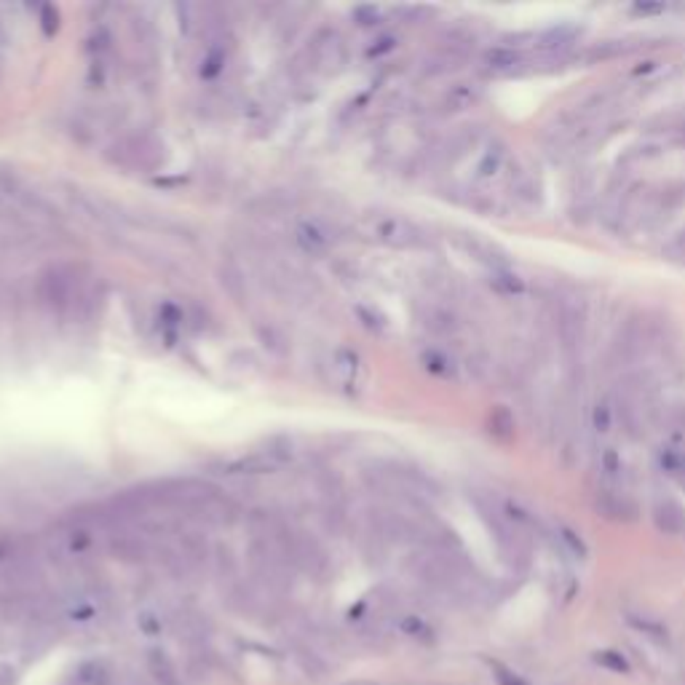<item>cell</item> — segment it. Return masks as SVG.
I'll list each match as a JSON object with an SVG mask.
<instances>
[{"label":"cell","mask_w":685,"mask_h":685,"mask_svg":"<svg viewBox=\"0 0 685 685\" xmlns=\"http://www.w3.org/2000/svg\"><path fill=\"white\" fill-rule=\"evenodd\" d=\"M40 303L59 316H75L92 303V292L78 266H54L38 281Z\"/></svg>","instance_id":"obj_1"},{"label":"cell","mask_w":685,"mask_h":685,"mask_svg":"<svg viewBox=\"0 0 685 685\" xmlns=\"http://www.w3.org/2000/svg\"><path fill=\"white\" fill-rule=\"evenodd\" d=\"M367 231L378 244H386L391 250H423L431 244L428 233L417 223L400 215H378L367 220Z\"/></svg>","instance_id":"obj_2"},{"label":"cell","mask_w":685,"mask_h":685,"mask_svg":"<svg viewBox=\"0 0 685 685\" xmlns=\"http://www.w3.org/2000/svg\"><path fill=\"white\" fill-rule=\"evenodd\" d=\"M305 59H308V67L313 73H338L346 67L348 62V46H346V38L332 30V27H321L313 32V38L308 40L305 46Z\"/></svg>","instance_id":"obj_3"},{"label":"cell","mask_w":685,"mask_h":685,"mask_svg":"<svg viewBox=\"0 0 685 685\" xmlns=\"http://www.w3.org/2000/svg\"><path fill=\"white\" fill-rule=\"evenodd\" d=\"M163 147H161V142L153 137V135H129V137H124L121 142H116L113 147H110V153H108V158L116 163V166H121V169H135V171H147V169H153V166H158V161H161V153Z\"/></svg>","instance_id":"obj_4"},{"label":"cell","mask_w":685,"mask_h":685,"mask_svg":"<svg viewBox=\"0 0 685 685\" xmlns=\"http://www.w3.org/2000/svg\"><path fill=\"white\" fill-rule=\"evenodd\" d=\"M594 512L610 523H635L640 509L624 482H605L594 490Z\"/></svg>","instance_id":"obj_5"},{"label":"cell","mask_w":685,"mask_h":685,"mask_svg":"<svg viewBox=\"0 0 685 685\" xmlns=\"http://www.w3.org/2000/svg\"><path fill=\"white\" fill-rule=\"evenodd\" d=\"M554 332H557L562 354L567 359H575L584 340H586V308H584V303H575V300L562 303L557 316H554Z\"/></svg>","instance_id":"obj_6"},{"label":"cell","mask_w":685,"mask_h":685,"mask_svg":"<svg viewBox=\"0 0 685 685\" xmlns=\"http://www.w3.org/2000/svg\"><path fill=\"white\" fill-rule=\"evenodd\" d=\"M651 340H654L651 324L643 316H629L624 321V327L619 329V338L613 340L610 354L616 356L619 364H632L643 356V351Z\"/></svg>","instance_id":"obj_7"},{"label":"cell","mask_w":685,"mask_h":685,"mask_svg":"<svg viewBox=\"0 0 685 685\" xmlns=\"http://www.w3.org/2000/svg\"><path fill=\"white\" fill-rule=\"evenodd\" d=\"M294 242L305 255H327L338 244V231L327 220H303L294 228Z\"/></svg>","instance_id":"obj_8"},{"label":"cell","mask_w":685,"mask_h":685,"mask_svg":"<svg viewBox=\"0 0 685 685\" xmlns=\"http://www.w3.org/2000/svg\"><path fill=\"white\" fill-rule=\"evenodd\" d=\"M415 313H417V321H420L431 335L444 338V335H455V332L461 329L458 313H455V311L450 308V303H444V300H426V303H420V305L415 308Z\"/></svg>","instance_id":"obj_9"},{"label":"cell","mask_w":685,"mask_h":685,"mask_svg":"<svg viewBox=\"0 0 685 685\" xmlns=\"http://www.w3.org/2000/svg\"><path fill=\"white\" fill-rule=\"evenodd\" d=\"M651 517H654V525L667 536H683L685 533V509L681 506V501H675L670 496H659L654 501Z\"/></svg>","instance_id":"obj_10"},{"label":"cell","mask_w":685,"mask_h":685,"mask_svg":"<svg viewBox=\"0 0 685 685\" xmlns=\"http://www.w3.org/2000/svg\"><path fill=\"white\" fill-rule=\"evenodd\" d=\"M479 142H482L479 127H463L461 132H455L452 137L444 142V147L439 150V155H442L444 163H452V161L463 158V155H469Z\"/></svg>","instance_id":"obj_11"},{"label":"cell","mask_w":685,"mask_h":685,"mask_svg":"<svg viewBox=\"0 0 685 685\" xmlns=\"http://www.w3.org/2000/svg\"><path fill=\"white\" fill-rule=\"evenodd\" d=\"M420 364L426 373H431L434 378H442V381H452L458 375V362L444 348H423Z\"/></svg>","instance_id":"obj_12"},{"label":"cell","mask_w":685,"mask_h":685,"mask_svg":"<svg viewBox=\"0 0 685 685\" xmlns=\"http://www.w3.org/2000/svg\"><path fill=\"white\" fill-rule=\"evenodd\" d=\"M485 65L490 67V70H496V73H514L520 65H523V51L520 48H514L512 43H504V46H493V48H487L485 51Z\"/></svg>","instance_id":"obj_13"},{"label":"cell","mask_w":685,"mask_h":685,"mask_svg":"<svg viewBox=\"0 0 685 685\" xmlns=\"http://www.w3.org/2000/svg\"><path fill=\"white\" fill-rule=\"evenodd\" d=\"M329 367L338 386H354L359 375V356L348 348H338L329 359Z\"/></svg>","instance_id":"obj_14"},{"label":"cell","mask_w":685,"mask_h":685,"mask_svg":"<svg viewBox=\"0 0 685 685\" xmlns=\"http://www.w3.org/2000/svg\"><path fill=\"white\" fill-rule=\"evenodd\" d=\"M592 428L600 434V436H608L613 428H616V397L608 394L602 397L594 410H592Z\"/></svg>","instance_id":"obj_15"},{"label":"cell","mask_w":685,"mask_h":685,"mask_svg":"<svg viewBox=\"0 0 685 685\" xmlns=\"http://www.w3.org/2000/svg\"><path fill=\"white\" fill-rule=\"evenodd\" d=\"M509 188H512V196L523 204H539L541 201V188L539 182L528 174V171H517L509 177Z\"/></svg>","instance_id":"obj_16"},{"label":"cell","mask_w":685,"mask_h":685,"mask_svg":"<svg viewBox=\"0 0 685 685\" xmlns=\"http://www.w3.org/2000/svg\"><path fill=\"white\" fill-rule=\"evenodd\" d=\"M504 163H506V150H504V145H490V147L482 153L479 163H477V177H479V180H490V177H496V174L504 169Z\"/></svg>","instance_id":"obj_17"},{"label":"cell","mask_w":685,"mask_h":685,"mask_svg":"<svg viewBox=\"0 0 685 685\" xmlns=\"http://www.w3.org/2000/svg\"><path fill=\"white\" fill-rule=\"evenodd\" d=\"M490 286L504 294V297H514V294H523L525 292V284L517 274H512V268H504V271H490Z\"/></svg>","instance_id":"obj_18"},{"label":"cell","mask_w":685,"mask_h":685,"mask_svg":"<svg viewBox=\"0 0 685 685\" xmlns=\"http://www.w3.org/2000/svg\"><path fill=\"white\" fill-rule=\"evenodd\" d=\"M220 281H223V286H225L236 300L244 297V292H247V278H244V271H242L236 263H225V266L220 268Z\"/></svg>","instance_id":"obj_19"},{"label":"cell","mask_w":685,"mask_h":685,"mask_svg":"<svg viewBox=\"0 0 685 685\" xmlns=\"http://www.w3.org/2000/svg\"><path fill=\"white\" fill-rule=\"evenodd\" d=\"M225 59H228L225 48H223V46H217V43H209V46H206V54H204V59H201V75L215 78V75L223 70Z\"/></svg>","instance_id":"obj_20"},{"label":"cell","mask_w":685,"mask_h":685,"mask_svg":"<svg viewBox=\"0 0 685 685\" xmlns=\"http://www.w3.org/2000/svg\"><path fill=\"white\" fill-rule=\"evenodd\" d=\"M466 370L474 381H487L493 375V359L485 351H474L466 356Z\"/></svg>","instance_id":"obj_21"},{"label":"cell","mask_w":685,"mask_h":685,"mask_svg":"<svg viewBox=\"0 0 685 685\" xmlns=\"http://www.w3.org/2000/svg\"><path fill=\"white\" fill-rule=\"evenodd\" d=\"M474 100H477V89L469 86V83H458V86H452V89L447 92V105H452V110L466 108V105H471Z\"/></svg>","instance_id":"obj_22"},{"label":"cell","mask_w":685,"mask_h":685,"mask_svg":"<svg viewBox=\"0 0 685 685\" xmlns=\"http://www.w3.org/2000/svg\"><path fill=\"white\" fill-rule=\"evenodd\" d=\"M594 662H597L600 667L610 670V672H629V662H627L619 651H600V654L594 656Z\"/></svg>","instance_id":"obj_23"},{"label":"cell","mask_w":685,"mask_h":685,"mask_svg":"<svg viewBox=\"0 0 685 685\" xmlns=\"http://www.w3.org/2000/svg\"><path fill=\"white\" fill-rule=\"evenodd\" d=\"M559 541L565 544V547L570 549L573 554H578V557H584L586 554V547H584V541L570 531V528H559Z\"/></svg>","instance_id":"obj_24"},{"label":"cell","mask_w":685,"mask_h":685,"mask_svg":"<svg viewBox=\"0 0 685 685\" xmlns=\"http://www.w3.org/2000/svg\"><path fill=\"white\" fill-rule=\"evenodd\" d=\"M356 313H359V319H362V324H367L370 329H383L386 327V319L381 316V313H367V308H356Z\"/></svg>","instance_id":"obj_25"},{"label":"cell","mask_w":685,"mask_h":685,"mask_svg":"<svg viewBox=\"0 0 685 685\" xmlns=\"http://www.w3.org/2000/svg\"><path fill=\"white\" fill-rule=\"evenodd\" d=\"M496 681H498V685H528L520 675H514V672H509L506 667H498V664H496Z\"/></svg>","instance_id":"obj_26"},{"label":"cell","mask_w":685,"mask_h":685,"mask_svg":"<svg viewBox=\"0 0 685 685\" xmlns=\"http://www.w3.org/2000/svg\"><path fill=\"white\" fill-rule=\"evenodd\" d=\"M354 16L362 19L359 24H375V19L381 16V8H375V5H362V8L354 11Z\"/></svg>","instance_id":"obj_27"},{"label":"cell","mask_w":685,"mask_h":685,"mask_svg":"<svg viewBox=\"0 0 685 685\" xmlns=\"http://www.w3.org/2000/svg\"><path fill=\"white\" fill-rule=\"evenodd\" d=\"M670 252H672V255H678V258H683L685 260V231L681 233V236H678V239H675V242H672Z\"/></svg>","instance_id":"obj_28"},{"label":"cell","mask_w":685,"mask_h":685,"mask_svg":"<svg viewBox=\"0 0 685 685\" xmlns=\"http://www.w3.org/2000/svg\"><path fill=\"white\" fill-rule=\"evenodd\" d=\"M343 685H378V683H373V681H351V683H343Z\"/></svg>","instance_id":"obj_29"}]
</instances>
